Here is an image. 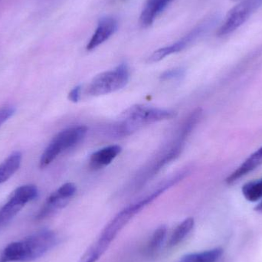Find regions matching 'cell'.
I'll return each instance as SVG.
<instances>
[{"mask_svg": "<svg viewBox=\"0 0 262 262\" xmlns=\"http://www.w3.org/2000/svg\"><path fill=\"white\" fill-rule=\"evenodd\" d=\"M195 127V124L190 119H186L180 127L175 139L166 147L162 149L149 164L143 168L134 181V188L143 187L154 176L157 175L166 165L178 158L184 147L185 141Z\"/></svg>", "mask_w": 262, "mask_h": 262, "instance_id": "3957f363", "label": "cell"}, {"mask_svg": "<svg viewBox=\"0 0 262 262\" xmlns=\"http://www.w3.org/2000/svg\"><path fill=\"white\" fill-rule=\"evenodd\" d=\"M219 19H220V16L217 14H212L203 18L184 36L182 37L175 42L165 47L160 48L158 50L151 54L150 56L148 58V62H158L172 54L178 53L187 49L188 47L201 39L206 34L209 33L216 26Z\"/></svg>", "mask_w": 262, "mask_h": 262, "instance_id": "5b68a950", "label": "cell"}, {"mask_svg": "<svg viewBox=\"0 0 262 262\" xmlns=\"http://www.w3.org/2000/svg\"><path fill=\"white\" fill-rule=\"evenodd\" d=\"M223 255L221 248L184 255L177 262H216Z\"/></svg>", "mask_w": 262, "mask_h": 262, "instance_id": "e0dca14e", "label": "cell"}, {"mask_svg": "<svg viewBox=\"0 0 262 262\" xmlns=\"http://www.w3.org/2000/svg\"><path fill=\"white\" fill-rule=\"evenodd\" d=\"M262 165V146L249 156L233 172L226 178V183L233 184L249 172L255 170Z\"/></svg>", "mask_w": 262, "mask_h": 262, "instance_id": "4fadbf2b", "label": "cell"}, {"mask_svg": "<svg viewBox=\"0 0 262 262\" xmlns=\"http://www.w3.org/2000/svg\"><path fill=\"white\" fill-rule=\"evenodd\" d=\"M261 6L262 0H243L229 11L219 29L217 35L226 36L235 32Z\"/></svg>", "mask_w": 262, "mask_h": 262, "instance_id": "9c48e42d", "label": "cell"}, {"mask_svg": "<svg viewBox=\"0 0 262 262\" xmlns=\"http://www.w3.org/2000/svg\"><path fill=\"white\" fill-rule=\"evenodd\" d=\"M166 232L167 229L165 226H160L154 231L145 249V254L147 256H154L160 250V248L166 238Z\"/></svg>", "mask_w": 262, "mask_h": 262, "instance_id": "ac0fdd59", "label": "cell"}, {"mask_svg": "<svg viewBox=\"0 0 262 262\" xmlns=\"http://www.w3.org/2000/svg\"><path fill=\"white\" fill-rule=\"evenodd\" d=\"M243 196L249 202L258 201L262 199V177L258 180L249 182L242 188Z\"/></svg>", "mask_w": 262, "mask_h": 262, "instance_id": "d6986e66", "label": "cell"}, {"mask_svg": "<svg viewBox=\"0 0 262 262\" xmlns=\"http://www.w3.org/2000/svg\"><path fill=\"white\" fill-rule=\"evenodd\" d=\"M172 186H174V182L171 179H168L147 196L129 205L121 212H118L104 227L97 241L86 251V255L94 261H98L107 250L117 235L134 218V215L139 213L142 209L150 204L152 201Z\"/></svg>", "mask_w": 262, "mask_h": 262, "instance_id": "6da1fadb", "label": "cell"}, {"mask_svg": "<svg viewBox=\"0 0 262 262\" xmlns=\"http://www.w3.org/2000/svg\"><path fill=\"white\" fill-rule=\"evenodd\" d=\"M195 220L192 217L186 219L182 222L172 232L168 242V247L173 248L184 241L191 231L193 229Z\"/></svg>", "mask_w": 262, "mask_h": 262, "instance_id": "2e32d148", "label": "cell"}, {"mask_svg": "<svg viewBox=\"0 0 262 262\" xmlns=\"http://www.w3.org/2000/svg\"><path fill=\"white\" fill-rule=\"evenodd\" d=\"M81 86H77L74 88L69 95V99L72 102L77 103L80 100V96H81Z\"/></svg>", "mask_w": 262, "mask_h": 262, "instance_id": "7402d4cb", "label": "cell"}, {"mask_svg": "<svg viewBox=\"0 0 262 262\" xmlns=\"http://www.w3.org/2000/svg\"><path fill=\"white\" fill-rule=\"evenodd\" d=\"M87 132L88 127L81 125L69 127L58 133L41 154L40 168H46L64 151L76 146L83 140Z\"/></svg>", "mask_w": 262, "mask_h": 262, "instance_id": "8992f818", "label": "cell"}, {"mask_svg": "<svg viewBox=\"0 0 262 262\" xmlns=\"http://www.w3.org/2000/svg\"><path fill=\"white\" fill-rule=\"evenodd\" d=\"M173 0H146L140 15L142 27L150 26Z\"/></svg>", "mask_w": 262, "mask_h": 262, "instance_id": "7c38bea8", "label": "cell"}, {"mask_svg": "<svg viewBox=\"0 0 262 262\" xmlns=\"http://www.w3.org/2000/svg\"><path fill=\"white\" fill-rule=\"evenodd\" d=\"M58 235L50 229L35 232L21 241L8 245L0 257V262L35 261L52 250L58 243Z\"/></svg>", "mask_w": 262, "mask_h": 262, "instance_id": "7a4b0ae2", "label": "cell"}, {"mask_svg": "<svg viewBox=\"0 0 262 262\" xmlns=\"http://www.w3.org/2000/svg\"><path fill=\"white\" fill-rule=\"evenodd\" d=\"M233 1H239V0H233Z\"/></svg>", "mask_w": 262, "mask_h": 262, "instance_id": "cb8c5ba5", "label": "cell"}, {"mask_svg": "<svg viewBox=\"0 0 262 262\" xmlns=\"http://www.w3.org/2000/svg\"><path fill=\"white\" fill-rule=\"evenodd\" d=\"M118 20L113 16H105L98 21V26L88 42L86 49L88 51L95 50L104 44L118 30Z\"/></svg>", "mask_w": 262, "mask_h": 262, "instance_id": "8fae6325", "label": "cell"}, {"mask_svg": "<svg viewBox=\"0 0 262 262\" xmlns=\"http://www.w3.org/2000/svg\"><path fill=\"white\" fill-rule=\"evenodd\" d=\"M23 155L18 151L12 152L0 163V184L7 181L21 166Z\"/></svg>", "mask_w": 262, "mask_h": 262, "instance_id": "9a60e30c", "label": "cell"}, {"mask_svg": "<svg viewBox=\"0 0 262 262\" xmlns=\"http://www.w3.org/2000/svg\"><path fill=\"white\" fill-rule=\"evenodd\" d=\"M255 210L256 211V212H261V213H262V200L261 201L255 206Z\"/></svg>", "mask_w": 262, "mask_h": 262, "instance_id": "603a6c76", "label": "cell"}, {"mask_svg": "<svg viewBox=\"0 0 262 262\" xmlns=\"http://www.w3.org/2000/svg\"><path fill=\"white\" fill-rule=\"evenodd\" d=\"M38 190L34 185H24L15 189L7 203L0 209V227L9 223L23 207L38 197Z\"/></svg>", "mask_w": 262, "mask_h": 262, "instance_id": "ba28073f", "label": "cell"}, {"mask_svg": "<svg viewBox=\"0 0 262 262\" xmlns=\"http://www.w3.org/2000/svg\"><path fill=\"white\" fill-rule=\"evenodd\" d=\"M15 113V108L12 107H5L0 109V127L8 121Z\"/></svg>", "mask_w": 262, "mask_h": 262, "instance_id": "44dd1931", "label": "cell"}, {"mask_svg": "<svg viewBox=\"0 0 262 262\" xmlns=\"http://www.w3.org/2000/svg\"><path fill=\"white\" fill-rule=\"evenodd\" d=\"M177 113L172 111L137 104L123 112L120 121L114 127L112 133L116 137H126L142 127L159 121L175 118Z\"/></svg>", "mask_w": 262, "mask_h": 262, "instance_id": "277c9868", "label": "cell"}, {"mask_svg": "<svg viewBox=\"0 0 262 262\" xmlns=\"http://www.w3.org/2000/svg\"><path fill=\"white\" fill-rule=\"evenodd\" d=\"M130 79V71L126 64H121L113 70L97 75L88 88L91 96H101L121 90Z\"/></svg>", "mask_w": 262, "mask_h": 262, "instance_id": "52a82bcc", "label": "cell"}, {"mask_svg": "<svg viewBox=\"0 0 262 262\" xmlns=\"http://www.w3.org/2000/svg\"><path fill=\"white\" fill-rule=\"evenodd\" d=\"M76 186L74 183H67L62 185L48 197L35 219L37 220H45L66 207L71 199L76 193Z\"/></svg>", "mask_w": 262, "mask_h": 262, "instance_id": "30bf717a", "label": "cell"}, {"mask_svg": "<svg viewBox=\"0 0 262 262\" xmlns=\"http://www.w3.org/2000/svg\"><path fill=\"white\" fill-rule=\"evenodd\" d=\"M186 73V70L183 68H175L165 71L160 75L162 81H170V80L181 79Z\"/></svg>", "mask_w": 262, "mask_h": 262, "instance_id": "ffe728a7", "label": "cell"}, {"mask_svg": "<svg viewBox=\"0 0 262 262\" xmlns=\"http://www.w3.org/2000/svg\"><path fill=\"white\" fill-rule=\"evenodd\" d=\"M122 151L119 145H111L94 152L90 158V166L93 169H99L110 164Z\"/></svg>", "mask_w": 262, "mask_h": 262, "instance_id": "5bb4252c", "label": "cell"}]
</instances>
